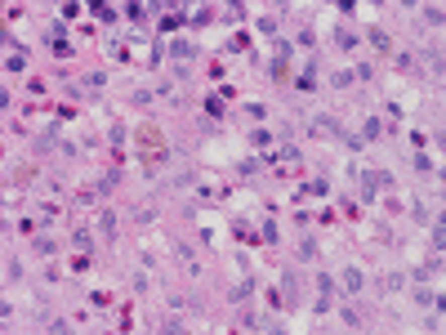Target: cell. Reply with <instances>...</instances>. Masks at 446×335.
I'll return each mask as SVG.
<instances>
[{
	"label": "cell",
	"mask_w": 446,
	"mask_h": 335,
	"mask_svg": "<svg viewBox=\"0 0 446 335\" xmlns=\"http://www.w3.org/2000/svg\"><path fill=\"white\" fill-rule=\"evenodd\" d=\"M223 99H228V94H214V99H205V112H214V116H219V112H223Z\"/></svg>",
	"instance_id": "obj_5"
},
{
	"label": "cell",
	"mask_w": 446,
	"mask_h": 335,
	"mask_svg": "<svg viewBox=\"0 0 446 335\" xmlns=\"http://www.w3.org/2000/svg\"><path fill=\"white\" fill-rule=\"evenodd\" d=\"M339 277H344V286H348L352 295H357V291H361V273H357V268H344V273H339Z\"/></svg>",
	"instance_id": "obj_1"
},
{
	"label": "cell",
	"mask_w": 446,
	"mask_h": 335,
	"mask_svg": "<svg viewBox=\"0 0 446 335\" xmlns=\"http://www.w3.org/2000/svg\"><path fill=\"white\" fill-rule=\"evenodd\" d=\"M23 63H27V58H23L18 49H14V54H9V63H5V67H9V72H23Z\"/></svg>",
	"instance_id": "obj_7"
},
{
	"label": "cell",
	"mask_w": 446,
	"mask_h": 335,
	"mask_svg": "<svg viewBox=\"0 0 446 335\" xmlns=\"http://www.w3.org/2000/svg\"><path fill=\"white\" fill-rule=\"evenodd\" d=\"M361 134H366V139H380V121H375V116H370V121H366V125H361Z\"/></svg>",
	"instance_id": "obj_8"
},
{
	"label": "cell",
	"mask_w": 446,
	"mask_h": 335,
	"mask_svg": "<svg viewBox=\"0 0 446 335\" xmlns=\"http://www.w3.org/2000/svg\"><path fill=\"white\" fill-rule=\"evenodd\" d=\"M250 143H255V148H268V143H272V134H268V130H255V134H250Z\"/></svg>",
	"instance_id": "obj_4"
},
{
	"label": "cell",
	"mask_w": 446,
	"mask_h": 335,
	"mask_svg": "<svg viewBox=\"0 0 446 335\" xmlns=\"http://www.w3.org/2000/svg\"><path fill=\"white\" fill-rule=\"evenodd\" d=\"M5 277H9V282H18V277H23V264H18V259H9V264H5Z\"/></svg>",
	"instance_id": "obj_3"
},
{
	"label": "cell",
	"mask_w": 446,
	"mask_h": 335,
	"mask_svg": "<svg viewBox=\"0 0 446 335\" xmlns=\"http://www.w3.org/2000/svg\"><path fill=\"white\" fill-rule=\"evenodd\" d=\"M32 246H36V250H40V255H54V241H49V237H36Z\"/></svg>",
	"instance_id": "obj_6"
},
{
	"label": "cell",
	"mask_w": 446,
	"mask_h": 335,
	"mask_svg": "<svg viewBox=\"0 0 446 335\" xmlns=\"http://www.w3.org/2000/svg\"><path fill=\"white\" fill-rule=\"evenodd\" d=\"M71 241H76V250H81V255H85V250H90V246H94V241H90V233H85V228H81V233L71 237Z\"/></svg>",
	"instance_id": "obj_2"
}]
</instances>
